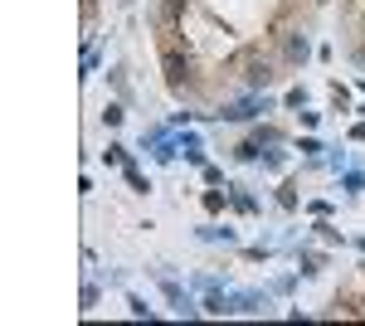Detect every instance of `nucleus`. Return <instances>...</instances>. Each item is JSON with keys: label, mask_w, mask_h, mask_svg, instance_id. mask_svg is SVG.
<instances>
[{"label": "nucleus", "mask_w": 365, "mask_h": 326, "mask_svg": "<svg viewBox=\"0 0 365 326\" xmlns=\"http://www.w3.org/2000/svg\"><path fill=\"white\" fill-rule=\"evenodd\" d=\"M268 108H273L268 98H244V103H229V108H220L215 117H220V122H253V117H263Z\"/></svg>", "instance_id": "nucleus-1"}, {"label": "nucleus", "mask_w": 365, "mask_h": 326, "mask_svg": "<svg viewBox=\"0 0 365 326\" xmlns=\"http://www.w3.org/2000/svg\"><path fill=\"white\" fill-rule=\"evenodd\" d=\"M161 292H166V302H170V312H175V317H195V312H205V307H195V302L180 292V282H175V277H161Z\"/></svg>", "instance_id": "nucleus-2"}, {"label": "nucleus", "mask_w": 365, "mask_h": 326, "mask_svg": "<svg viewBox=\"0 0 365 326\" xmlns=\"http://www.w3.org/2000/svg\"><path fill=\"white\" fill-rule=\"evenodd\" d=\"M161 63H166V83H170V93H180V88H185V78H190V63L175 54V49H166V58H161Z\"/></svg>", "instance_id": "nucleus-3"}, {"label": "nucleus", "mask_w": 365, "mask_h": 326, "mask_svg": "<svg viewBox=\"0 0 365 326\" xmlns=\"http://www.w3.org/2000/svg\"><path fill=\"white\" fill-rule=\"evenodd\" d=\"M244 83H249L253 93L268 88V83H273V63H268V58H249V63H244Z\"/></svg>", "instance_id": "nucleus-4"}, {"label": "nucleus", "mask_w": 365, "mask_h": 326, "mask_svg": "<svg viewBox=\"0 0 365 326\" xmlns=\"http://www.w3.org/2000/svg\"><path fill=\"white\" fill-rule=\"evenodd\" d=\"M282 54H287V63H307L312 58V44H307V34L297 29V34H287V44H282Z\"/></svg>", "instance_id": "nucleus-5"}, {"label": "nucleus", "mask_w": 365, "mask_h": 326, "mask_svg": "<svg viewBox=\"0 0 365 326\" xmlns=\"http://www.w3.org/2000/svg\"><path fill=\"white\" fill-rule=\"evenodd\" d=\"M122 117H127L122 103H108V108H103V122H108V127H122Z\"/></svg>", "instance_id": "nucleus-6"}, {"label": "nucleus", "mask_w": 365, "mask_h": 326, "mask_svg": "<svg viewBox=\"0 0 365 326\" xmlns=\"http://www.w3.org/2000/svg\"><path fill=\"white\" fill-rule=\"evenodd\" d=\"M200 239H205V244H215V239L234 244V229H215V224H210V229H200Z\"/></svg>", "instance_id": "nucleus-7"}, {"label": "nucleus", "mask_w": 365, "mask_h": 326, "mask_svg": "<svg viewBox=\"0 0 365 326\" xmlns=\"http://www.w3.org/2000/svg\"><path fill=\"white\" fill-rule=\"evenodd\" d=\"M103 161H108V165H127V146H108Z\"/></svg>", "instance_id": "nucleus-8"}, {"label": "nucleus", "mask_w": 365, "mask_h": 326, "mask_svg": "<svg viewBox=\"0 0 365 326\" xmlns=\"http://www.w3.org/2000/svg\"><path fill=\"white\" fill-rule=\"evenodd\" d=\"M234 156H239V161H258V141H244V146H234Z\"/></svg>", "instance_id": "nucleus-9"}, {"label": "nucleus", "mask_w": 365, "mask_h": 326, "mask_svg": "<svg viewBox=\"0 0 365 326\" xmlns=\"http://www.w3.org/2000/svg\"><path fill=\"white\" fill-rule=\"evenodd\" d=\"M127 185H132V190H146V175H141L132 161H127Z\"/></svg>", "instance_id": "nucleus-10"}, {"label": "nucleus", "mask_w": 365, "mask_h": 326, "mask_svg": "<svg viewBox=\"0 0 365 326\" xmlns=\"http://www.w3.org/2000/svg\"><path fill=\"white\" fill-rule=\"evenodd\" d=\"M205 210H225V195H220V190H205Z\"/></svg>", "instance_id": "nucleus-11"}, {"label": "nucleus", "mask_w": 365, "mask_h": 326, "mask_svg": "<svg viewBox=\"0 0 365 326\" xmlns=\"http://www.w3.org/2000/svg\"><path fill=\"white\" fill-rule=\"evenodd\" d=\"M322 5H327V0H322Z\"/></svg>", "instance_id": "nucleus-12"}]
</instances>
